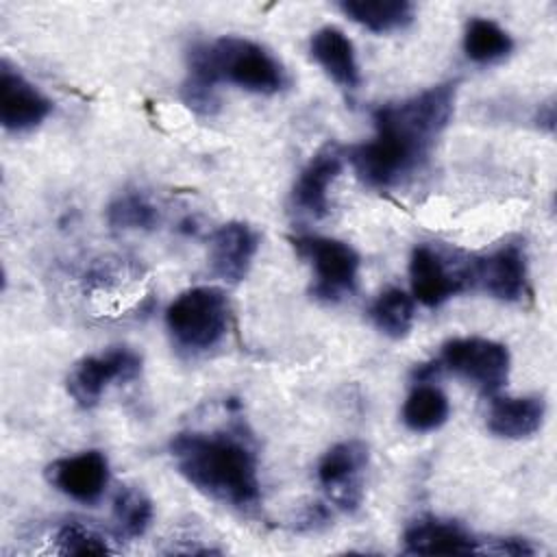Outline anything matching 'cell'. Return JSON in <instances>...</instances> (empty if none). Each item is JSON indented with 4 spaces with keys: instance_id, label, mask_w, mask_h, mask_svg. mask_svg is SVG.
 Segmentation results:
<instances>
[{
    "instance_id": "obj_15",
    "label": "cell",
    "mask_w": 557,
    "mask_h": 557,
    "mask_svg": "<svg viewBox=\"0 0 557 557\" xmlns=\"http://www.w3.org/2000/svg\"><path fill=\"white\" fill-rule=\"evenodd\" d=\"M479 542L453 520L422 518L403 533V553L409 555H470Z\"/></svg>"
},
{
    "instance_id": "obj_8",
    "label": "cell",
    "mask_w": 557,
    "mask_h": 557,
    "mask_svg": "<svg viewBox=\"0 0 557 557\" xmlns=\"http://www.w3.org/2000/svg\"><path fill=\"white\" fill-rule=\"evenodd\" d=\"M141 357L124 346L109 348L104 352L87 355L74 363L67 374V394L76 400V405L89 409L98 405L104 389L113 383H126L139 376Z\"/></svg>"
},
{
    "instance_id": "obj_18",
    "label": "cell",
    "mask_w": 557,
    "mask_h": 557,
    "mask_svg": "<svg viewBox=\"0 0 557 557\" xmlns=\"http://www.w3.org/2000/svg\"><path fill=\"white\" fill-rule=\"evenodd\" d=\"M344 15L372 33H392L409 26L416 7L407 0H346L339 2Z\"/></svg>"
},
{
    "instance_id": "obj_3",
    "label": "cell",
    "mask_w": 557,
    "mask_h": 557,
    "mask_svg": "<svg viewBox=\"0 0 557 557\" xmlns=\"http://www.w3.org/2000/svg\"><path fill=\"white\" fill-rule=\"evenodd\" d=\"M231 83L252 94H276L285 87L283 65L257 41L224 35L198 41L187 52V78L183 100L198 113H213L218 107V83Z\"/></svg>"
},
{
    "instance_id": "obj_4",
    "label": "cell",
    "mask_w": 557,
    "mask_h": 557,
    "mask_svg": "<svg viewBox=\"0 0 557 557\" xmlns=\"http://www.w3.org/2000/svg\"><path fill=\"white\" fill-rule=\"evenodd\" d=\"M228 296L215 285L189 287L165 309V326L174 346L191 355L215 348L228 333Z\"/></svg>"
},
{
    "instance_id": "obj_17",
    "label": "cell",
    "mask_w": 557,
    "mask_h": 557,
    "mask_svg": "<svg viewBox=\"0 0 557 557\" xmlns=\"http://www.w3.org/2000/svg\"><path fill=\"white\" fill-rule=\"evenodd\" d=\"M546 413L542 396H494L487 411V429L505 440H524L540 431Z\"/></svg>"
},
{
    "instance_id": "obj_1",
    "label": "cell",
    "mask_w": 557,
    "mask_h": 557,
    "mask_svg": "<svg viewBox=\"0 0 557 557\" xmlns=\"http://www.w3.org/2000/svg\"><path fill=\"white\" fill-rule=\"evenodd\" d=\"M455 98L457 81H446L379 107L372 115L374 137L346 150L357 176L370 187L387 189L413 174L448 126Z\"/></svg>"
},
{
    "instance_id": "obj_13",
    "label": "cell",
    "mask_w": 557,
    "mask_h": 557,
    "mask_svg": "<svg viewBox=\"0 0 557 557\" xmlns=\"http://www.w3.org/2000/svg\"><path fill=\"white\" fill-rule=\"evenodd\" d=\"M259 250V235L246 222H226L209 237V270L224 283L246 278Z\"/></svg>"
},
{
    "instance_id": "obj_24",
    "label": "cell",
    "mask_w": 557,
    "mask_h": 557,
    "mask_svg": "<svg viewBox=\"0 0 557 557\" xmlns=\"http://www.w3.org/2000/svg\"><path fill=\"white\" fill-rule=\"evenodd\" d=\"M54 542L59 546V553L63 555H107L111 553L107 540L81 524V522H65L57 529V535H54Z\"/></svg>"
},
{
    "instance_id": "obj_20",
    "label": "cell",
    "mask_w": 557,
    "mask_h": 557,
    "mask_svg": "<svg viewBox=\"0 0 557 557\" xmlns=\"http://www.w3.org/2000/svg\"><path fill=\"white\" fill-rule=\"evenodd\" d=\"M513 50L511 35L490 17H472L463 30V52L472 63L490 65Z\"/></svg>"
},
{
    "instance_id": "obj_10",
    "label": "cell",
    "mask_w": 557,
    "mask_h": 557,
    "mask_svg": "<svg viewBox=\"0 0 557 557\" xmlns=\"http://www.w3.org/2000/svg\"><path fill=\"white\" fill-rule=\"evenodd\" d=\"M368 457V446L361 440H344L333 444L318 461V483L331 503L344 511H355L361 505Z\"/></svg>"
},
{
    "instance_id": "obj_11",
    "label": "cell",
    "mask_w": 557,
    "mask_h": 557,
    "mask_svg": "<svg viewBox=\"0 0 557 557\" xmlns=\"http://www.w3.org/2000/svg\"><path fill=\"white\" fill-rule=\"evenodd\" d=\"M46 479L67 498L94 505L102 498L109 485V461L100 450L59 457L46 466Z\"/></svg>"
},
{
    "instance_id": "obj_5",
    "label": "cell",
    "mask_w": 557,
    "mask_h": 557,
    "mask_svg": "<svg viewBox=\"0 0 557 557\" xmlns=\"http://www.w3.org/2000/svg\"><path fill=\"white\" fill-rule=\"evenodd\" d=\"M289 242L296 255L313 270V298L322 302H339L355 294L359 281V255L350 244L322 235H296Z\"/></svg>"
},
{
    "instance_id": "obj_23",
    "label": "cell",
    "mask_w": 557,
    "mask_h": 557,
    "mask_svg": "<svg viewBox=\"0 0 557 557\" xmlns=\"http://www.w3.org/2000/svg\"><path fill=\"white\" fill-rule=\"evenodd\" d=\"M107 222L122 231H150L159 222L157 207L139 191H124L107 207Z\"/></svg>"
},
{
    "instance_id": "obj_9",
    "label": "cell",
    "mask_w": 557,
    "mask_h": 557,
    "mask_svg": "<svg viewBox=\"0 0 557 557\" xmlns=\"http://www.w3.org/2000/svg\"><path fill=\"white\" fill-rule=\"evenodd\" d=\"M529 268L520 239H507L490 252L470 259V287L503 302H518L527 294Z\"/></svg>"
},
{
    "instance_id": "obj_14",
    "label": "cell",
    "mask_w": 557,
    "mask_h": 557,
    "mask_svg": "<svg viewBox=\"0 0 557 557\" xmlns=\"http://www.w3.org/2000/svg\"><path fill=\"white\" fill-rule=\"evenodd\" d=\"M52 111V102L7 61L0 65V122L7 131H30Z\"/></svg>"
},
{
    "instance_id": "obj_25",
    "label": "cell",
    "mask_w": 557,
    "mask_h": 557,
    "mask_svg": "<svg viewBox=\"0 0 557 557\" xmlns=\"http://www.w3.org/2000/svg\"><path fill=\"white\" fill-rule=\"evenodd\" d=\"M487 550L496 553V555H511V557L533 555L535 553V548L524 537H500V540H494V544H490Z\"/></svg>"
},
{
    "instance_id": "obj_6",
    "label": "cell",
    "mask_w": 557,
    "mask_h": 557,
    "mask_svg": "<svg viewBox=\"0 0 557 557\" xmlns=\"http://www.w3.org/2000/svg\"><path fill=\"white\" fill-rule=\"evenodd\" d=\"M442 370H448L483 394L494 396L509 379L511 357L507 346L487 337H455L442 346L440 359Z\"/></svg>"
},
{
    "instance_id": "obj_22",
    "label": "cell",
    "mask_w": 557,
    "mask_h": 557,
    "mask_svg": "<svg viewBox=\"0 0 557 557\" xmlns=\"http://www.w3.org/2000/svg\"><path fill=\"white\" fill-rule=\"evenodd\" d=\"M115 533L124 540L141 537L152 522V500L135 485H122L113 496Z\"/></svg>"
},
{
    "instance_id": "obj_2",
    "label": "cell",
    "mask_w": 557,
    "mask_h": 557,
    "mask_svg": "<svg viewBox=\"0 0 557 557\" xmlns=\"http://www.w3.org/2000/svg\"><path fill=\"white\" fill-rule=\"evenodd\" d=\"M170 455L178 474L205 496L235 509L257 507L259 463L242 431H185L172 437Z\"/></svg>"
},
{
    "instance_id": "obj_21",
    "label": "cell",
    "mask_w": 557,
    "mask_h": 557,
    "mask_svg": "<svg viewBox=\"0 0 557 557\" xmlns=\"http://www.w3.org/2000/svg\"><path fill=\"white\" fill-rule=\"evenodd\" d=\"M368 315L376 326V331H381L392 339H400L413 326V318H416L413 296L400 287H387L372 300Z\"/></svg>"
},
{
    "instance_id": "obj_19",
    "label": "cell",
    "mask_w": 557,
    "mask_h": 557,
    "mask_svg": "<svg viewBox=\"0 0 557 557\" xmlns=\"http://www.w3.org/2000/svg\"><path fill=\"white\" fill-rule=\"evenodd\" d=\"M450 413L446 394L433 383H416L403 403V422L413 433H429L440 429Z\"/></svg>"
},
{
    "instance_id": "obj_26",
    "label": "cell",
    "mask_w": 557,
    "mask_h": 557,
    "mask_svg": "<svg viewBox=\"0 0 557 557\" xmlns=\"http://www.w3.org/2000/svg\"><path fill=\"white\" fill-rule=\"evenodd\" d=\"M540 109H544V113H542V111L537 113L540 126H546L548 131H553V122H555V107H553V100H550V102H546V104H544V107H540Z\"/></svg>"
},
{
    "instance_id": "obj_12",
    "label": "cell",
    "mask_w": 557,
    "mask_h": 557,
    "mask_svg": "<svg viewBox=\"0 0 557 557\" xmlns=\"http://www.w3.org/2000/svg\"><path fill=\"white\" fill-rule=\"evenodd\" d=\"M346 161V150L335 141L322 146L300 170L294 189L292 207L313 220H320L329 213V187L342 174Z\"/></svg>"
},
{
    "instance_id": "obj_16",
    "label": "cell",
    "mask_w": 557,
    "mask_h": 557,
    "mask_svg": "<svg viewBox=\"0 0 557 557\" xmlns=\"http://www.w3.org/2000/svg\"><path fill=\"white\" fill-rule=\"evenodd\" d=\"M309 52L324 74L346 91H355L361 85V72L355 54V46L337 26H322L311 35Z\"/></svg>"
},
{
    "instance_id": "obj_7",
    "label": "cell",
    "mask_w": 557,
    "mask_h": 557,
    "mask_svg": "<svg viewBox=\"0 0 557 557\" xmlns=\"http://www.w3.org/2000/svg\"><path fill=\"white\" fill-rule=\"evenodd\" d=\"M409 283L413 300L440 307L470 287V259H457L433 244H418L409 257Z\"/></svg>"
}]
</instances>
